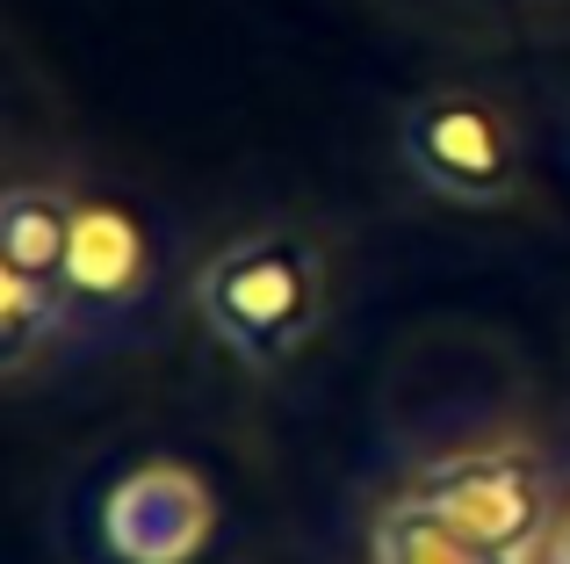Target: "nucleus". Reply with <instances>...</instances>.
<instances>
[{
  "instance_id": "obj_8",
  "label": "nucleus",
  "mask_w": 570,
  "mask_h": 564,
  "mask_svg": "<svg viewBox=\"0 0 570 564\" xmlns=\"http://www.w3.org/2000/svg\"><path fill=\"white\" fill-rule=\"evenodd\" d=\"M72 325V296L58 282H29V275H0V354H8V377H22L29 354L51 348Z\"/></svg>"
},
{
  "instance_id": "obj_3",
  "label": "nucleus",
  "mask_w": 570,
  "mask_h": 564,
  "mask_svg": "<svg viewBox=\"0 0 570 564\" xmlns=\"http://www.w3.org/2000/svg\"><path fill=\"white\" fill-rule=\"evenodd\" d=\"M397 159L426 196L499 211L520 196V130L484 87H426L397 109Z\"/></svg>"
},
{
  "instance_id": "obj_7",
  "label": "nucleus",
  "mask_w": 570,
  "mask_h": 564,
  "mask_svg": "<svg viewBox=\"0 0 570 564\" xmlns=\"http://www.w3.org/2000/svg\"><path fill=\"white\" fill-rule=\"evenodd\" d=\"M368 564H513V557H491V551H476V543L448 536L426 507H412V499L397 493L376 514V528H368Z\"/></svg>"
},
{
  "instance_id": "obj_6",
  "label": "nucleus",
  "mask_w": 570,
  "mask_h": 564,
  "mask_svg": "<svg viewBox=\"0 0 570 564\" xmlns=\"http://www.w3.org/2000/svg\"><path fill=\"white\" fill-rule=\"evenodd\" d=\"M72 225H80V196L72 188L14 174L8 196H0V275H29V282H58L66 290Z\"/></svg>"
},
{
  "instance_id": "obj_4",
  "label": "nucleus",
  "mask_w": 570,
  "mask_h": 564,
  "mask_svg": "<svg viewBox=\"0 0 570 564\" xmlns=\"http://www.w3.org/2000/svg\"><path fill=\"white\" fill-rule=\"evenodd\" d=\"M217 485L181 456H145V464L116 470L101 493V551L116 564H195L217 543Z\"/></svg>"
},
{
  "instance_id": "obj_5",
  "label": "nucleus",
  "mask_w": 570,
  "mask_h": 564,
  "mask_svg": "<svg viewBox=\"0 0 570 564\" xmlns=\"http://www.w3.org/2000/svg\"><path fill=\"white\" fill-rule=\"evenodd\" d=\"M159 275V246L124 203L80 196V225H72V254H66V296L87 319H124L153 296Z\"/></svg>"
},
{
  "instance_id": "obj_9",
  "label": "nucleus",
  "mask_w": 570,
  "mask_h": 564,
  "mask_svg": "<svg viewBox=\"0 0 570 564\" xmlns=\"http://www.w3.org/2000/svg\"><path fill=\"white\" fill-rule=\"evenodd\" d=\"M542 564H570V499L557 507V528H549V551H542Z\"/></svg>"
},
{
  "instance_id": "obj_1",
  "label": "nucleus",
  "mask_w": 570,
  "mask_h": 564,
  "mask_svg": "<svg viewBox=\"0 0 570 564\" xmlns=\"http://www.w3.org/2000/svg\"><path fill=\"white\" fill-rule=\"evenodd\" d=\"M195 319L232 362L246 369H282L318 340L325 311H333V275L311 232L296 225H253L224 240L217 254L188 282Z\"/></svg>"
},
{
  "instance_id": "obj_2",
  "label": "nucleus",
  "mask_w": 570,
  "mask_h": 564,
  "mask_svg": "<svg viewBox=\"0 0 570 564\" xmlns=\"http://www.w3.org/2000/svg\"><path fill=\"white\" fill-rule=\"evenodd\" d=\"M404 499L426 507L448 536L513 564H542L549 528H557V485H549L542 456H528L520 441H476V449L433 456L412 470Z\"/></svg>"
}]
</instances>
